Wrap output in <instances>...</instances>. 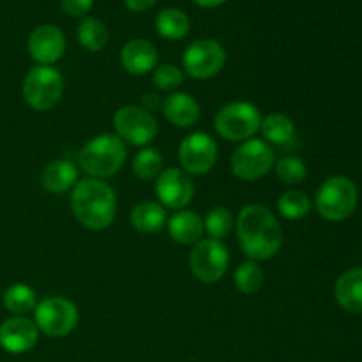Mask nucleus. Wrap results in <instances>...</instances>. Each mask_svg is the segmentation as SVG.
I'll use <instances>...</instances> for the list:
<instances>
[{
    "label": "nucleus",
    "mask_w": 362,
    "mask_h": 362,
    "mask_svg": "<svg viewBox=\"0 0 362 362\" xmlns=\"http://www.w3.org/2000/svg\"><path fill=\"white\" fill-rule=\"evenodd\" d=\"M237 237L250 260H269L283 244V230L276 216L260 204L243 207L237 218Z\"/></svg>",
    "instance_id": "nucleus-1"
},
{
    "label": "nucleus",
    "mask_w": 362,
    "mask_h": 362,
    "mask_svg": "<svg viewBox=\"0 0 362 362\" xmlns=\"http://www.w3.org/2000/svg\"><path fill=\"white\" fill-rule=\"evenodd\" d=\"M71 209L81 226L88 230H105L117 214V197L110 184L99 179H81L73 187Z\"/></svg>",
    "instance_id": "nucleus-2"
},
{
    "label": "nucleus",
    "mask_w": 362,
    "mask_h": 362,
    "mask_svg": "<svg viewBox=\"0 0 362 362\" xmlns=\"http://www.w3.org/2000/svg\"><path fill=\"white\" fill-rule=\"evenodd\" d=\"M126 156L127 151L124 141L117 134L105 133L94 136L81 148L78 163L87 175L103 180L115 175L122 168Z\"/></svg>",
    "instance_id": "nucleus-3"
},
{
    "label": "nucleus",
    "mask_w": 362,
    "mask_h": 362,
    "mask_svg": "<svg viewBox=\"0 0 362 362\" xmlns=\"http://www.w3.org/2000/svg\"><path fill=\"white\" fill-rule=\"evenodd\" d=\"M359 200L357 187L349 177L336 175L325 180L317 191L315 205L318 214L332 223H339L349 219L354 214Z\"/></svg>",
    "instance_id": "nucleus-4"
},
{
    "label": "nucleus",
    "mask_w": 362,
    "mask_h": 362,
    "mask_svg": "<svg viewBox=\"0 0 362 362\" xmlns=\"http://www.w3.org/2000/svg\"><path fill=\"white\" fill-rule=\"evenodd\" d=\"M23 98L30 108L48 112L59 105L64 94L62 74L52 66L32 67L23 78Z\"/></svg>",
    "instance_id": "nucleus-5"
},
{
    "label": "nucleus",
    "mask_w": 362,
    "mask_h": 362,
    "mask_svg": "<svg viewBox=\"0 0 362 362\" xmlns=\"http://www.w3.org/2000/svg\"><path fill=\"white\" fill-rule=\"evenodd\" d=\"M260 110L247 101H235L223 106L214 120V127L221 138L228 141H246L260 129Z\"/></svg>",
    "instance_id": "nucleus-6"
},
{
    "label": "nucleus",
    "mask_w": 362,
    "mask_h": 362,
    "mask_svg": "<svg viewBox=\"0 0 362 362\" xmlns=\"http://www.w3.org/2000/svg\"><path fill=\"white\" fill-rule=\"evenodd\" d=\"M34 324L49 338H62L76 329L80 313L78 308L64 297H46L35 306Z\"/></svg>",
    "instance_id": "nucleus-7"
},
{
    "label": "nucleus",
    "mask_w": 362,
    "mask_h": 362,
    "mask_svg": "<svg viewBox=\"0 0 362 362\" xmlns=\"http://www.w3.org/2000/svg\"><path fill=\"white\" fill-rule=\"evenodd\" d=\"M276 156L271 145L265 140L243 141L232 154L233 175L243 180H257L267 175L274 168Z\"/></svg>",
    "instance_id": "nucleus-8"
},
{
    "label": "nucleus",
    "mask_w": 362,
    "mask_h": 362,
    "mask_svg": "<svg viewBox=\"0 0 362 362\" xmlns=\"http://www.w3.org/2000/svg\"><path fill=\"white\" fill-rule=\"evenodd\" d=\"M117 136L124 144L136 145V147H147L158 134V122L148 110L140 106L127 105L115 112L113 117Z\"/></svg>",
    "instance_id": "nucleus-9"
},
{
    "label": "nucleus",
    "mask_w": 362,
    "mask_h": 362,
    "mask_svg": "<svg viewBox=\"0 0 362 362\" xmlns=\"http://www.w3.org/2000/svg\"><path fill=\"white\" fill-rule=\"evenodd\" d=\"M230 255L221 240L202 239L191 250L189 267L194 278L202 283H216L225 276Z\"/></svg>",
    "instance_id": "nucleus-10"
},
{
    "label": "nucleus",
    "mask_w": 362,
    "mask_h": 362,
    "mask_svg": "<svg viewBox=\"0 0 362 362\" xmlns=\"http://www.w3.org/2000/svg\"><path fill=\"white\" fill-rule=\"evenodd\" d=\"M226 52L214 39H198L191 42L182 57L184 71L191 78L207 80L225 67Z\"/></svg>",
    "instance_id": "nucleus-11"
},
{
    "label": "nucleus",
    "mask_w": 362,
    "mask_h": 362,
    "mask_svg": "<svg viewBox=\"0 0 362 362\" xmlns=\"http://www.w3.org/2000/svg\"><path fill=\"white\" fill-rule=\"evenodd\" d=\"M179 161L186 173L205 175L218 161V145L207 133H191L179 147Z\"/></svg>",
    "instance_id": "nucleus-12"
},
{
    "label": "nucleus",
    "mask_w": 362,
    "mask_h": 362,
    "mask_svg": "<svg viewBox=\"0 0 362 362\" xmlns=\"http://www.w3.org/2000/svg\"><path fill=\"white\" fill-rule=\"evenodd\" d=\"M156 194L163 207L182 211L193 200L194 186L191 182L189 173L182 168H166L156 179Z\"/></svg>",
    "instance_id": "nucleus-13"
},
{
    "label": "nucleus",
    "mask_w": 362,
    "mask_h": 362,
    "mask_svg": "<svg viewBox=\"0 0 362 362\" xmlns=\"http://www.w3.org/2000/svg\"><path fill=\"white\" fill-rule=\"evenodd\" d=\"M66 52V37L55 25H39L28 35V53L39 66H52Z\"/></svg>",
    "instance_id": "nucleus-14"
},
{
    "label": "nucleus",
    "mask_w": 362,
    "mask_h": 362,
    "mask_svg": "<svg viewBox=\"0 0 362 362\" xmlns=\"http://www.w3.org/2000/svg\"><path fill=\"white\" fill-rule=\"evenodd\" d=\"M39 329L25 317H14L0 325V346L9 354H25L35 346Z\"/></svg>",
    "instance_id": "nucleus-15"
},
{
    "label": "nucleus",
    "mask_w": 362,
    "mask_h": 362,
    "mask_svg": "<svg viewBox=\"0 0 362 362\" xmlns=\"http://www.w3.org/2000/svg\"><path fill=\"white\" fill-rule=\"evenodd\" d=\"M120 64L131 74H147L158 64V49L147 39H133L120 49Z\"/></svg>",
    "instance_id": "nucleus-16"
},
{
    "label": "nucleus",
    "mask_w": 362,
    "mask_h": 362,
    "mask_svg": "<svg viewBox=\"0 0 362 362\" xmlns=\"http://www.w3.org/2000/svg\"><path fill=\"white\" fill-rule=\"evenodd\" d=\"M163 113L175 127H191L200 119V105L186 92H173L163 103Z\"/></svg>",
    "instance_id": "nucleus-17"
},
{
    "label": "nucleus",
    "mask_w": 362,
    "mask_h": 362,
    "mask_svg": "<svg viewBox=\"0 0 362 362\" xmlns=\"http://www.w3.org/2000/svg\"><path fill=\"white\" fill-rule=\"evenodd\" d=\"M168 232L175 243L179 244H197L204 237V219L193 211H177L172 218L168 219Z\"/></svg>",
    "instance_id": "nucleus-18"
},
{
    "label": "nucleus",
    "mask_w": 362,
    "mask_h": 362,
    "mask_svg": "<svg viewBox=\"0 0 362 362\" xmlns=\"http://www.w3.org/2000/svg\"><path fill=\"white\" fill-rule=\"evenodd\" d=\"M336 300L349 313H362V269H350L336 281Z\"/></svg>",
    "instance_id": "nucleus-19"
},
{
    "label": "nucleus",
    "mask_w": 362,
    "mask_h": 362,
    "mask_svg": "<svg viewBox=\"0 0 362 362\" xmlns=\"http://www.w3.org/2000/svg\"><path fill=\"white\" fill-rule=\"evenodd\" d=\"M78 166L66 159H57L46 165L41 173V186L49 193H66L76 186Z\"/></svg>",
    "instance_id": "nucleus-20"
},
{
    "label": "nucleus",
    "mask_w": 362,
    "mask_h": 362,
    "mask_svg": "<svg viewBox=\"0 0 362 362\" xmlns=\"http://www.w3.org/2000/svg\"><path fill=\"white\" fill-rule=\"evenodd\" d=\"M131 225L141 233H158L166 225V211L156 202H141L131 212Z\"/></svg>",
    "instance_id": "nucleus-21"
},
{
    "label": "nucleus",
    "mask_w": 362,
    "mask_h": 362,
    "mask_svg": "<svg viewBox=\"0 0 362 362\" xmlns=\"http://www.w3.org/2000/svg\"><path fill=\"white\" fill-rule=\"evenodd\" d=\"M156 30L168 41H179L186 37L189 32V18L184 11L168 7V9H163L156 18Z\"/></svg>",
    "instance_id": "nucleus-22"
},
{
    "label": "nucleus",
    "mask_w": 362,
    "mask_h": 362,
    "mask_svg": "<svg viewBox=\"0 0 362 362\" xmlns=\"http://www.w3.org/2000/svg\"><path fill=\"white\" fill-rule=\"evenodd\" d=\"M260 131L267 144L286 145L293 140L296 126H293V120L290 117L283 115V113H271L265 119H262Z\"/></svg>",
    "instance_id": "nucleus-23"
},
{
    "label": "nucleus",
    "mask_w": 362,
    "mask_h": 362,
    "mask_svg": "<svg viewBox=\"0 0 362 362\" xmlns=\"http://www.w3.org/2000/svg\"><path fill=\"white\" fill-rule=\"evenodd\" d=\"M78 42L88 52H101L110 41V32L106 25L98 18H83L78 25Z\"/></svg>",
    "instance_id": "nucleus-24"
},
{
    "label": "nucleus",
    "mask_w": 362,
    "mask_h": 362,
    "mask_svg": "<svg viewBox=\"0 0 362 362\" xmlns=\"http://www.w3.org/2000/svg\"><path fill=\"white\" fill-rule=\"evenodd\" d=\"M4 306L9 313L21 317V315H27L30 311L35 310L37 306V297H35L34 288H30L25 283H16V285H11L9 288L4 292Z\"/></svg>",
    "instance_id": "nucleus-25"
},
{
    "label": "nucleus",
    "mask_w": 362,
    "mask_h": 362,
    "mask_svg": "<svg viewBox=\"0 0 362 362\" xmlns=\"http://www.w3.org/2000/svg\"><path fill=\"white\" fill-rule=\"evenodd\" d=\"M163 172V156L158 148L145 147L134 156L133 159V173L144 182L158 179Z\"/></svg>",
    "instance_id": "nucleus-26"
},
{
    "label": "nucleus",
    "mask_w": 362,
    "mask_h": 362,
    "mask_svg": "<svg viewBox=\"0 0 362 362\" xmlns=\"http://www.w3.org/2000/svg\"><path fill=\"white\" fill-rule=\"evenodd\" d=\"M278 211L285 219L296 221V219H303L304 216L310 214L311 202L303 191H286L279 197Z\"/></svg>",
    "instance_id": "nucleus-27"
},
{
    "label": "nucleus",
    "mask_w": 362,
    "mask_h": 362,
    "mask_svg": "<svg viewBox=\"0 0 362 362\" xmlns=\"http://www.w3.org/2000/svg\"><path fill=\"white\" fill-rule=\"evenodd\" d=\"M264 271H262L260 265L253 260H247L240 265L235 271V276H233V281H235V286L243 293L250 296V293L258 292L264 285Z\"/></svg>",
    "instance_id": "nucleus-28"
},
{
    "label": "nucleus",
    "mask_w": 362,
    "mask_h": 362,
    "mask_svg": "<svg viewBox=\"0 0 362 362\" xmlns=\"http://www.w3.org/2000/svg\"><path fill=\"white\" fill-rule=\"evenodd\" d=\"M276 175L281 182L288 184V186H296V184H300L308 175L306 163L303 161L297 156H285V158H279L278 161L274 163Z\"/></svg>",
    "instance_id": "nucleus-29"
},
{
    "label": "nucleus",
    "mask_w": 362,
    "mask_h": 362,
    "mask_svg": "<svg viewBox=\"0 0 362 362\" xmlns=\"http://www.w3.org/2000/svg\"><path fill=\"white\" fill-rule=\"evenodd\" d=\"M205 232L211 235V239L221 240L223 237L228 235L233 228V216L230 214L228 209L214 207L209 211V214L204 219Z\"/></svg>",
    "instance_id": "nucleus-30"
},
{
    "label": "nucleus",
    "mask_w": 362,
    "mask_h": 362,
    "mask_svg": "<svg viewBox=\"0 0 362 362\" xmlns=\"http://www.w3.org/2000/svg\"><path fill=\"white\" fill-rule=\"evenodd\" d=\"M152 80H154V85L159 90H175V88H179L184 83V74L173 64H165V66L158 67L154 71Z\"/></svg>",
    "instance_id": "nucleus-31"
},
{
    "label": "nucleus",
    "mask_w": 362,
    "mask_h": 362,
    "mask_svg": "<svg viewBox=\"0 0 362 362\" xmlns=\"http://www.w3.org/2000/svg\"><path fill=\"white\" fill-rule=\"evenodd\" d=\"M94 0H60V6L66 14L73 18H81L90 11Z\"/></svg>",
    "instance_id": "nucleus-32"
},
{
    "label": "nucleus",
    "mask_w": 362,
    "mask_h": 362,
    "mask_svg": "<svg viewBox=\"0 0 362 362\" xmlns=\"http://www.w3.org/2000/svg\"><path fill=\"white\" fill-rule=\"evenodd\" d=\"M126 7L133 13H144V11L151 9L156 4V0H124Z\"/></svg>",
    "instance_id": "nucleus-33"
},
{
    "label": "nucleus",
    "mask_w": 362,
    "mask_h": 362,
    "mask_svg": "<svg viewBox=\"0 0 362 362\" xmlns=\"http://www.w3.org/2000/svg\"><path fill=\"white\" fill-rule=\"evenodd\" d=\"M193 2L198 4L200 7H218L225 4L226 0H193Z\"/></svg>",
    "instance_id": "nucleus-34"
}]
</instances>
